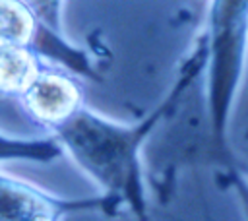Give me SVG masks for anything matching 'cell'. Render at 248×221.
I'll list each match as a JSON object with an SVG mask.
<instances>
[{
	"label": "cell",
	"mask_w": 248,
	"mask_h": 221,
	"mask_svg": "<svg viewBox=\"0 0 248 221\" xmlns=\"http://www.w3.org/2000/svg\"><path fill=\"white\" fill-rule=\"evenodd\" d=\"M165 101L136 124H120L83 107L58 130L54 138L64 153L91 178L105 196L128 205L136 217L147 213L143 149L167 112Z\"/></svg>",
	"instance_id": "1"
},
{
	"label": "cell",
	"mask_w": 248,
	"mask_h": 221,
	"mask_svg": "<svg viewBox=\"0 0 248 221\" xmlns=\"http://www.w3.org/2000/svg\"><path fill=\"white\" fill-rule=\"evenodd\" d=\"M207 60L203 70L205 99L211 118L213 138L219 153L231 163L227 145L229 118L242 81L248 54V2L221 0L209 10V25L205 33Z\"/></svg>",
	"instance_id": "2"
},
{
	"label": "cell",
	"mask_w": 248,
	"mask_h": 221,
	"mask_svg": "<svg viewBox=\"0 0 248 221\" xmlns=\"http://www.w3.org/2000/svg\"><path fill=\"white\" fill-rule=\"evenodd\" d=\"M122 204L114 198H58L27 180L16 178L0 169V221H64L68 215L101 211L114 215Z\"/></svg>",
	"instance_id": "3"
},
{
	"label": "cell",
	"mask_w": 248,
	"mask_h": 221,
	"mask_svg": "<svg viewBox=\"0 0 248 221\" xmlns=\"http://www.w3.org/2000/svg\"><path fill=\"white\" fill-rule=\"evenodd\" d=\"M83 107L81 87L70 74L54 68H45L19 101L25 120L50 136Z\"/></svg>",
	"instance_id": "4"
},
{
	"label": "cell",
	"mask_w": 248,
	"mask_h": 221,
	"mask_svg": "<svg viewBox=\"0 0 248 221\" xmlns=\"http://www.w3.org/2000/svg\"><path fill=\"white\" fill-rule=\"evenodd\" d=\"M43 62L45 60H41L29 48L0 45V99H6L19 107L25 91L46 68L43 66Z\"/></svg>",
	"instance_id": "5"
},
{
	"label": "cell",
	"mask_w": 248,
	"mask_h": 221,
	"mask_svg": "<svg viewBox=\"0 0 248 221\" xmlns=\"http://www.w3.org/2000/svg\"><path fill=\"white\" fill-rule=\"evenodd\" d=\"M39 27V17L29 2L0 0V45L29 48Z\"/></svg>",
	"instance_id": "6"
},
{
	"label": "cell",
	"mask_w": 248,
	"mask_h": 221,
	"mask_svg": "<svg viewBox=\"0 0 248 221\" xmlns=\"http://www.w3.org/2000/svg\"><path fill=\"white\" fill-rule=\"evenodd\" d=\"M64 155L60 142L46 136H16L0 132V163L2 161H33L52 163Z\"/></svg>",
	"instance_id": "7"
},
{
	"label": "cell",
	"mask_w": 248,
	"mask_h": 221,
	"mask_svg": "<svg viewBox=\"0 0 248 221\" xmlns=\"http://www.w3.org/2000/svg\"><path fill=\"white\" fill-rule=\"evenodd\" d=\"M242 176L246 180L240 182L238 190H240V196L244 198V204H246V209H248V132L244 136V147H242Z\"/></svg>",
	"instance_id": "8"
},
{
	"label": "cell",
	"mask_w": 248,
	"mask_h": 221,
	"mask_svg": "<svg viewBox=\"0 0 248 221\" xmlns=\"http://www.w3.org/2000/svg\"><path fill=\"white\" fill-rule=\"evenodd\" d=\"M138 221H151V217H149V213H145V215H140V217H136Z\"/></svg>",
	"instance_id": "9"
}]
</instances>
